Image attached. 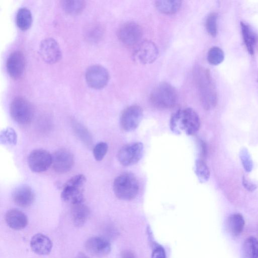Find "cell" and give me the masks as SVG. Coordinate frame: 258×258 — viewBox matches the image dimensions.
I'll return each mask as SVG.
<instances>
[{"mask_svg":"<svg viewBox=\"0 0 258 258\" xmlns=\"http://www.w3.org/2000/svg\"><path fill=\"white\" fill-rule=\"evenodd\" d=\"M75 258H88L86 255L81 253V254L77 255L75 257Z\"/></svg>","mask_w":258,"mask_h":258,"instance_id":"39","label":"cell"},{"mask_svg":"<svg viewBox=\"0 0 258 258\" xmlns=\"http://www.w3.org/2000/svg\"><path fill=\"white\" fill-rule=\"evenodd\" d=\"M242 258H258V240L254 237L247 238L244 242Z\"/></svg>","mask_w":258,"mask_h":258,"instance_id":"25","label":"cell"},{"mask_svg":"<svg viewBox=\"0 0 258 258\" xmlns=\"http://www.w3.org/2000/svg\"><path fill=\"white\" fill-rule=\"evenodd\" d=\"M144 146L141 142H135L123 146L119 151L118 159L124 166H133L138 163L143 156Z\"/></svg>","mask_w":258,"mask_h":258,"instance_id":"7","label":"cell"},{"mask_svg":"<svg viewBox=\"0 0 258 258\" xmlns=\"http://www.w3.org/2000/svg\"><path fill=\"white\" fill-rule=\"evenodd\" d=\"M25 67V57L21 51H14L8 57L6 69L8 74L12 78H20L24 73Z\"/></svg>","mask_w":258,"mask_h":258,"instance_id":"16","label":"cell"},{"mask_svg":"<svg viewBox=\"0 0 258 258\" xmlns=\"http://www.w3.org/2000/svg\"><path fill=\"white\" fill-rule=\"evenodd\" d=\"M89 215L90 210L84 202L72 205L71 216L75 226H83L87 221Z\"/></svg>","mask_w":258,"mask_h":258,"instance_id":"20","label":"cell"},{"mask_svg":"<svg viewBox=\"0 0 258 258\" xmlns=\"http://www.w3.org/2000/svg\"><path fill=\"white\" fill-rule=\"evenodd\" d=\"M75 128L76 132L80 138L82 139L86 144L90 145L91 144V138L89 133L86 129L81 125H76Z\"/></svg>","mask_w":258,"mask_h":258,"instance_id":"33","label":"cell"},{"mask_svg":"<svg viewBox=\"0 0 258 258\" xmlns=\"http://www.w3.org/2000/svg\"><path fill=\"white\" fill-rule=\"evenodd\" d=\"M240 157L245 170L247 172H251L253 168V163L251 155L247 148L242 149Z\"/></svg>","mask_w":258,"mask_h":258,"instance_id":"32","label":"cell"},{"mask_svg":"<svg viewBox=\"0 0 258 258\" xmlns=\"http://www.w3.org/2000/svg\"><path fill=\"white\" fill-rule=\"evenodd\" d=\"M85 247L88 253L92 255L104 258L111 252V244L108 240L101 237H92L86 242Z\"/></svg>","mask_w":258,"mask_h":258,"instance_id":"15","label":"cell"},{"mask_svg":"<svg viewBox=\"0 0 258 258\" xmlns=\"http://www.w3.org/2000/svg\"><path fill=\"white\" fill-rule=\"evenodd\" d=\"M182 6L179 0H159L156 6L159 12L165 14H172L177 12Z\"/></svg>","mask_w":258,"mask_h":258,"instance_id":"24","label":"cell"},{"mask_svg":"<svg viewBox=\"0 0 258 258\" xmlns=\"http://www.w3.org/2000/svg\"><path fill=\"white\" fill-rule=\"evenodd\" d=\"M243 185L249 192H253L257 189V186L251 182L245 176L243 177Z\"/></svg>","mask_w":258,"mask_h":258,"instance_id":"36","label":"cell"},{"mask_svg":"<svg viewBox=\"0 0 258 258\" xmlns=\"http://www.w3.org/2000/svg\"><path fill=\"white\" fill-rule=\"evenodd\" d=\"M177 93L175 88L168 83L158 85L152 91L150 101L152 105L159 109L172 108L177 101Z\"/></svg>","mask_w":258,"mask_h":258,"instance_id":"3","label":"cell"},{"mask_svg":"<svg viewBox=\"0 0 258 258\" xmlns=\"http://www.w3.org/2000/svg\"><path fill=\"white\" fill-rule=\"evenodd\" d=\"M194 77L203 108L206 110H213L217 105V94L210 72L197 66L194 68Z\"/></svg>","mask_w":258,"mask_h":258,"instance_id":"1","label":"cell"},{"mask_svg":"<svg viewBox=\"0 0 258 258\" xmlns=\"http://www.w3.org/2000/svg\"><path fill=\"white\" fill-rule=\"evenodd\" d=\"M245 224V219L239 214L231 215L227 221V227L229 233L235 237H237L242 234Z\"/></svg>","mask_w":258,"mask_h":258,"instance_id":"22","label":"cell"},{"mask_svg":"<svg viewBox=\"0 0 258 258\" xmlns=\"http://www.w3.org/2000/svg\"><path fill=\"white\" fill-rule=\"evenodd\" d=\"M206 28L209 34L215 37L217 34V15L215 13L209 15L206 21Z\"/></svg>","mask_w":258,"mask_h":258,"instance_id":"30","label":"cell"},{"mask_svg":"<svg viewBox=\"0 0 258 258\" xmlns=\"http://www.w3.org/2000/svg\"><path fill=\"white\" fill-rule=\"evenodd\" d=\"M74 164V158L69 151L62 149L52 155V166L54 171L59 173L69 172Z\"/></svg>","mask_w":258,"mask_h":258,"instance_id":"14","label":"cell"},{"mask_svg":"<svg viewBox=\"0 0 258 258\" xmlns=\"http://www.w3.org/2000/svg\"><path fill=\"white\" fill-rule=\"evenodd\" d=\"M224 59V54L222 49L218 46H214L209 51L208 60L213 65H218L221 63Z\"/></svg>","mask_w":258,"mask_h":258,"instance_id":"29","label":"cell"},{"mask_svg":"<svg viewBox=\"0 0 258 258\" xmlns=\"http://www.w3.org/2000/svg\"><path fill=\"white\" fill-rule=\"evenodd\" d=\"M28 162L30 169L33 172H43L52 165V155L46 150L36 149L30 154Z\"/></svg>","mask_w":258,"mask_h":258,"instance_id":"11","label":"cell"},{"mask_svg":"<svg viewBox=\"0 0 258 258\" xmlns=\"http://www.w3.org/2000/svg\"><path fill=\"white\" fill-rule=\"evenodd\" d=\"M14 202L19 207H30L34 202L35 193L28 185H23L15 189L12 195Z\"/></svg>","mask_w":258,"mask_h":258,"instance_id":"17","label":"cell"},{"mask_svg":"<svg viewBox=\"0 0 258 258\" xmlns=\"http://www.w3.org/2000/svg\"><path fill=\"white\" fill-rule=\"evenodd\" d=\"M201 153L203 155V157L206 156V154H207V147H206V144L203 141L201 142Z\"/></svg>","mask_w":258,"mask_h":258,"instance_id":"38","label":"cell"},{"mask_svg":"<svg viewBox=\"0 0 258 258\" xmlns=\"http://www.w3.org/2000/svg\"><path fill=\"white\" fill-rule=\"evenodd\" d=\"M85 78L87 85L91 88L100 89L108 84L110 75L107 69L99 65H92L86 72Z\"/></svg>","mask_w":258,"mask_h":258,"instance_id":"8","label":"cell"},{"mask_svg":"<svg viewBox=\"0 0 258 258\" xmlns=\"http://www.w3.org/2000/svg\"><path fill=\"white\" fill-rule=\"evenodd\" d=\"M5 220L8 226L14 230L22 229L28 224L27 216L22 212L16 209L8 211L5 215Z\"/></svg>","mask_w":258,"mask_h":258,"instance_id":"19","label":"cell"},{"mask_svg":"<svg viewBox=\"0 0 258 258\" xmlns=\"http://www.w3.org/2000/svg\"><path fill=\"white\" fill-rule=\"evenodd\" d=\"M200 127L199 117L191 108L178 110L172 115L171 119V130L177 135L184 132L188 135H193L198 131Z\"/></svg>","mask_w":258,"mask_h":258,"instance_id":"2","label":"cell"},{"mask_svg":"<svg viewBox=\"0 0 258 258\" xmlns=\"http://www.w3.org/2000/svg\"><path fill=\"white\" fill-rule=\"evenodd\" d=\"M109 146L107 143L100 142L98 143L93 148V153L96 161H102L106 156L108 151Z\"/></svg>","mask_w":258,"mask_h":258,"instance_id":"31","label":"cell"},{"mask_svg":"<svg viewBox=\"0 0 258 258\" xmlns=\"http://www.w3.org/2000/svg\"><path fill=\"white\" fill-rule=\"evenodd\" d=\"M121 258H136V257L132 252L126 251L122 253Z\"/></svg>","mask_w":258,"mask_h":258,"instance_id":"37","label":"cell"},{"mask_svg":"<svg viewBox=\"0 0 258 258\" xmlns=\"http://www.w3.org/2000/svg\"><path fill=\"white\" fill-rule=\"evenodd\" d=\"M86 182V178L83 174L74 176L65 184L61 193L62 199L72 205L85 201L83 187Z\"/></svg>","mask_w":258,"mask_h":258,"instance_id":"5","label":"cell"},{"mask_svg":"<svg viewBox=\"0 0 258 258\" xmlns=\"http://www.w3.org/2000/svg\"><path fill=\"white\" fill-rule=\"evenodd\" d=\"M151 258H166V254L163 247L158 246L152 252Z\"/></svg>","mask_w":258,"mask_h":258,"instance_id":"35","label":"cell"},{"mask_svg":"<svg viewBox=\"0 0 258 258\" xmlns=\"http://www.w3.org/2000/svg\"><path fill=\"white\" fill-rule=\"evenodd\" d=\"M31 247L33 251L40 255H46L52 249L53 244L50 239L42 234H37L32 238Z\"/></svg>","mask_w":258,"mask_h":258,"instance_id":"18","label":"cell"},{"mask_svg":"<svg viewBox=\"0 0 258 258\" xmlns=\"http://www.w3.org/2000/svg\"><path fill=\"white\" fill-rule=\"evenodd\" d=\"M39 53L42 59L47 63L54 64L62 57V51L59 44L53 38H46L42 41Z\"/></svg>","mask_w":258,"mask_h":258,"instance_id":"10","label":"cell"},{"mask_svg":"<svg viewBox=\"0 0 258 258\" xmlns=\"http://www.w3.org/2000/svg\"><path fill=\"white\" fill-rule=\"evenodd\" d=\"M143 116V110L141 107L138 106L129 107L121 115V126L125 131H132L138 127Z\"/></svg>","mask_w":258,"mask_h":258,"instance_id":"12","label":"cell"},{"mask_svg":"<svg viewBox=\"0 0 258 258\" xmlns=\"http://www.w3.org/2000/svg\"><path fill=\"white\" fill-rule=\"evenodd\" d=\"M33 16L31 10L27 7L20 8L17 11L16 22L17 27L22 31L29 29L32 24Z\"/></svg>","mask_w":258,"mask_h":258,"instance_id":"23","label":"cell"},{"mask_svg":"<svg viewBox=\"0 0 258 258\" xmlns=\"http://www.w3.org/2000/svg\"><path fill=\"white\" fill-rule=\"evenodd\" d=\"M159 49L156 44L150 41L141 43L136 48L133 53L134 60L142 64H150L157 60Z\"/></svg>","mask_w":258,"mask_h":258,"instance_id":"9","label":"cell"},{"mask_svg":"<svg viewBox=\"0 0 258 258\" xmlns=\"http://www.w3.org/2000/svg\"><path fill=\"white\" fill-rule=\"evenodd\" d=\"M195 173L201 183L207 182L211 176L210 170L202 160H197L195 166Z\"/></svg>","mask_w":258,"mask_h":258,"instance_id":"27","label":"cell"},{"mask_svg":"<svg viewBox=\"0 0 258 258\" xmlns=\"http://www.w3.org/2000/svg\"><path fill=\"white\" fill-rule=\"evenodd\" d=\"M0 142L4 145H16L17 142V135L14 129L10 127L5 129L0 134Z\"/></svg>","mask_w":258,"mask_h":258,"instance_id":"28","label":"cell"},{"mask_svg":"<svg viewBox=\"0 0 258 258\" xmlns=\"http://www.w3.org/2000/svg\"><path fill=\"white\" fill-rule=\"evenodd\" d=\"M114 192L116 197L122 200L134 199L139 192V185L136 177L131 173H125L114 180Z\"/></svg>","mask_w":258,"mask_h":258,"instance_id":"4","label":"cell"},{"mask_svg":"<svg viewBox=\"0 0 258 258\" xmlns=\"http://www.w3.org/2000/svg\"><path fill=\"white\" fill-rule=\"evenodd\" d=\"M120 41L127 45L131 46L138 43L142 37V31L140 26L133 22L123 24L118 32Z\"/></svg>","mask_w":258,"mask_h":258,"instance_id":"13","label":"cell"},{"mask_svg":"<svg viewBox=\"0 0 258 258\" xmlns=\"http://www.w3.org/2000/svg\"><path fill=\"white\" fill-rule=\"evenodd\" d=\"M241 29L248 51L250 55H253L257 42V36L251 26L244 22H241Z\"/></svg>","mask_w":258,"mask_h":258,"instance_id":"21","label":"cell"},{"mask_svg":"<svg viewBox=\"0 0 258 258\" xmlns=\"http://www.w3.org/2000/svg\"><path fill=\"white\" fill-rule=\"evenodd\" d=\"M63 9L71 14L81 12L85 8L86 2L82 0H64L61 2Z\"/></svg>","mask_w":258,"mask_h":258,"instance_id":"26","label":"cell"},{"mask_svg":"<svg viewBox=\"0 0 258 258\" xmlns=\"http://www.w3.org/2000/svg\"><path fill=\"white\" fill-rule=\"evenodd\" d=\"M10 113L12 119L20 125H28L34 117V109L31 103L27 99L15 97L10 106Z\"/></svg>","mask_w":258,"mask_h":258,"instance_id":"6","label":"cell"},{"mask_svg":"<svg viewBox=\"0 0 258 258\" xmlns=\"http://www.w3.org/2000/svg\"><path fill=\"white\" fill-rule=\"evenodd\" d=\"M102 36V31L98 26L91 27L87 32V38L92 42L98 41Z\"/></svg>","mask_w":258,"mask_h":258,"instance_id":"34","label":"cell"}]
</instances>
